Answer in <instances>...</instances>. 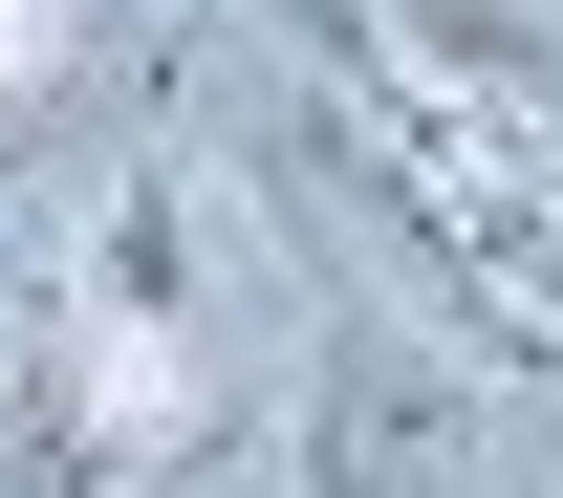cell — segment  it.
<instances>
[{
    "mask_svg": "<svg viewBox=\"0 0 563 498\" xmlns=\"http://www.w3.org/2000/svg\"><path fill=\"white\" fill-rule=\"evenodd\" d=\"M282 498H498V347L368 283H303L282 347Z\"/></svg>",
    "mask_w": 563,
    "mask_h": 498,
    "instance_id": "1",
    "label": "cell"
},
{
    "mask_svg": "<svg viewBox=\"0 0 563 498\" xmlns=\"http://www.w3.org/2000/svg\"><path fill=\"white\" fill-rule=\"evenodd\" d=\"M196 455H217L196 390L109 368L66 325V283H0V498H152V477H196Z\"/></svg>",
    "mask_w": 563,
    "mask_h": 498,
    "instance_id": "2",
    "label": "cell"
},
{
    "mask_svg": "<svg viewBox=\"0 0 563 498\" xmlns=\"http://www.w3.org/2000/svg\"><path fill=\"white\" fill-rule=\"evenodd\" d=\"M44 283H66V325H87L109 368H152V390H196V412H217V368H196V347H217V217H196L174 152H131V174L66 217Z\"/></svg>",
    "mask_w": 563,
    "mask_h": 498,
    "instance_id": "3",
    "label": "cell"
},
{
    "mask_svg": "<svg viewBox=\"0 0 563 498\" xmlns=\"http://www.w3.org/2000/svg\"><path fill=\"white\" fill-rule=\"evenodd\" d=\"M347 22L498 152V196H563V0H347Z\"/></svg>",
    "mask_w": 563,
    "mask_h": 498,
    "instance_id": "4",
    "label": "cell"
},
{
    "mask_svg": "<svg viewBox=\"0 0 563 498\" xmlns=\"http://www.w3.org/2000/svg\"><path fill=\"white\" fill-rule=\"evenodd\" d=\"M109 87H131L109 44H87V66H22V87H0V196H22L44 152H87V131H109Z\"/></svg>",
    "mask_w": 563,
    "mask_h": 498,
    "instance_id": "5",
    "label": "cell"
},
{
    "mask_svg": "<svg viewBox=\"0 0 563 498\" xmlns=\"http://www.w3.org/2000/svg\"><path fill=\"white\" fill-rule=\"evenodd\" d=\"M0 283H22V261H0Z\"/></svg>",
    "mask_w": 563,
    "mask_h": 498,
    "instance_id": "6",
    "label": "cell"
}]
</instances>
